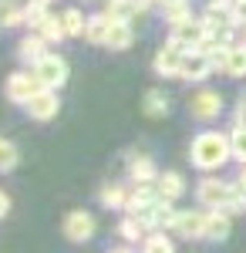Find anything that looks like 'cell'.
Returning <instances> with one entry per match:
<instances>
[{"mask_svg": "<svg viewBox=\"0 0 246 253\" xmlns=\"http://www.w3.org/2000/svg\"><path fill=\"white\" fill-rule=\"evenodd\" d=\"M38 31L44 34V41H47V44H57V41L68 38V31H64V20H61V14H47V17H44V24H41Z\"/></svg>", "mask_w": 246, "mask_h": 253, "instance_id": "24", "label": "cell"}, {"mask_svg": "<svg viewBox=\"0 0 246 253\" xmlns=\"http://www.w3.org/2000/svg\"><path fill=\"white\" fill-rule=\"evenodd\" d=\"M149 3H165V0H149Z\"/></svg>", "mask_w": 246, "mask_h": 253, "instance_id": "35", "label": "cell"}, {"mask_svg": "<svg viewBox=\"0 0 246 253\" xmlns=\"http://www.w3.org/2000/svg\"><path fill=\"white\" fill-rule=\"evenodd\" d=\"M162 17L169 20V27L179 24V20H186V17H192V0H165L162 3Z\"/></svg>", "mask_w": 246, "mask_h": 253, "instance_id": "23", "label": "cell"}, {"mask_svg": "<svg viewBox=\"0 0 246 253\" xmlns=\"http://www.w3.org/2000/svg\"><path fill=\"white\" fill-rule=\"evenodd\" d=\"M61 20H64V31H68V38H81V34H84V27H88V17H84L78 7H68V10H61Z\"/></svg>", "mask_w": 246, "mask_h": 253, "instance_id": "27", "label": "cell"}, {"mask_svg": "<svg viewBox=\"0 0 246 253\" xmlns=\"http://www.w3.org/2000/svg\"><path fill=\"white\" fill-rule=\"evenodd\" d=\"M132 41H135L132 20H112L108 38H105V47H108V51H125V47H132Z\"/></svg>", "mask_w": 246, "mask_h": 253, "instance_id": "16", "label": "cell"}, {"mask_svg": "<svg viewBox=\"0 0 246 253\" xmlns=\"http://www.w3.org/2000/svg\"><path fill=\"white\" fill-rule=\"evenodd\" d=\"M196 199L206 210H226V213H243L246 210V193L240 189V182H226V179H216V175H206L196 186Z\"/></svg>", "mask_w": 246, "mask_h": 253, "instance_id": "2", "label": "cell"}, {"mask_svg": "<svg viewBox=\"0 0 246 253\" xmlns=\"http://www.w3.org/2000/svg\"><path fill=\"white\" fill-rule=\"evenodd\" d=\"M44 84L38 81V75H34V68H27V71H14V75H7V81H3V95H7V101H14V105H27V98L34 95V91H41Z\"/></svg>", "mask_w": 246, "mask_h": 253, "instance_id": "4", "label": "cell"}, {"mask_svg": "<svg viewBox=\"0 0 246 253\" xmlns=\"http://www.w3.org/2000/svg\"><path fill=\"white\" fill-rule=\"evenodd\" d=\"M189 112L196 118L209 122V118H216L219 112H223V95H219V91H212V88H199V91L189 98Z\"/></svg>", "mask_w": 246, "mask_h": 253, "instance_id": "11", "label": "cell"}, {"mask_svg": "<svg viewBox=\"0 0 246 253\" xmlns=\"http://www.w3.org/2000/svg\"><path fill=\"white\" fill-rule=\"evenodd\" d=\"M236 125H246V95H240L236 101Z\"/></svg>", "mask_w": 246, "mask_h": 253, "instance_id": "32", "label": "cell"}, {"mask_svg": "<svg viewBox=\"0 0 246 253\" xmlns=\"http://www.w3.org/2000/svg\"><path fill=\"white\" fill-rule=\"evenodd\" d=\"M27 115L34 122H54V115L61 112V98H57V88H41L27 98Z\"/></svg>", "mask_w": 246, "mask_h": 253, "instance_id": "7", "label": "cell"}, {"mask_svg": "<svg viewBox=\"0 0 246 253\" xmlns=\"http://www.w3.org/2000/svg\"><path fill=\"white\" fill-rule=\"evenodd\" d=\"M24 24V3L0 0V27H20Z\"/></svg>", "mask_w": 246, "mask_h": 253, "instance_id": "25", "label": "cell"}, {"mask_svg": "<svg viewBox=\"0 0 246 253\" xmlns=\"http://www.w3.org/2000/svg\"><path fill=\"white\" fill-rule=\"evenodd\" d=\"M98 199H101L105 210H125V203H128V189L118 186V182H108V186H101Z\"/></svg>", "mask_w": 246, "mask_h": 253, "instance_id": "20", "label": "cell"}, {"mask_svg": "<svg viewBox=\"0 0 246 253\" xmlns=\"http://www.w3.org/2000/svg\"><path fill=\"white\" fill-rule=\"evenodd\" d=\"M229 233H233V213H226V210H209L206 213V240L223 243V240H229Z\"/></svg>", "mask_w": 246, "mask_h": 253, "instance_id": "13", "label": "cell"}, {"mask_svg": "<svg viewBox=\"0 0 246 253\" xmlns=\"http://www.w3.org/2000/svg\"><path fill=\"white\" fill-rule=\"evenodd\" d=\"M108 27H112V17L101 10L95 17H88V27H84V41H91V44H101L105 47V38H108Z\"/></svg>", "mask_w": 246, "mask_h": 253, "instance_id": "19", "label": "cell"}, {"mask_svg": "<svg viewBox=\"0 0 246 253\" xmlns=\"http://www.w3.org/2000/svg\"><path fill=\"white\" fill-rule=\"evenodd\" d=\"M233 17H236V27L240 24L246 27V0H233Z\"/></svg>", "mask_w": 246, "mask_h": 253, "instance_id": "31", "label": "cell"}, {"mask_svg": "<svg viewBox=\"0 0 246 253\" xmlns=\"http://www.w3.org/2000/svg\"><path fill=\"white\" fill-rule=\"evenodd\" d=\"M125 166H128V179H132L135 186H142V182H155V179H159L155 159L145 156V152H128V156H125Z\"/></svg>", "mask_w": 246, "mask_h": 253, "instance_id": "12", "label": "cell"}, {"mask_svg": "<svg viewBox=\"0 0 246 253\" xmlns=\"http://www.w3.org/2000/svg\"><path fill=\"white\" fill-rule=\"evenodd\" d=\"M145 233H149V226L138 219V216H125L122 223H118V236L125 240V243H132V247H142V240H145Z\"/></svg>", "mask_w": 246, "mask_h": 253, "instance_id": "18", "label": "cell"}, {"mask_svg": "<svg viewBox=\"0 0 246 253\" xmlns=\"http://www.w3.org/2000/svg\"><path fill=\"white\" fill-rule=\"evenodd\" d=\"M155 186H159V196L169 199V203H179V199L186 196V179L179 172H159Z\"/></svg>", "mask_w": 246, "mask_h": 253, "instance_id": "17", "label": "cell"}, {"mask_svg": "<svg viewBox=\"0 0 246 253\" xmlns=\"http://www.w3.org/2000/svg\"><path fill=\"white\" fill-rule=\"evenodd\" d=\"M229 159H233V142H229V135L216 132V128H206L189 142V162L203 172L223 169Z\"/></svg>", "mask_w": 246, "mask_h": 253, "instance_id": "1", "label": "cell"}, {"mask_svg": "<svg viewBox=\"0 0 246 253\" xmlns=\"http://www.w3.org/2000/svg\"><path fill=\"white\" fill-rule=\"evenodd\" d=\"M20 162V152L14 142H7V138H0V172H10V169H17Z\"/></svg>", "mask_w": 246, "mask_h": 253, "instance_id": "29", "label": "cell"}, {"mask_svg": "<svg viewBox=\"0 0 246 253\" xmlns=\"http://www.w3.org/2000/svg\"><path fill=\"white\" fill-rule=\"evenodd\" d=\"M182 58H186V47L182 44H162L159 51H155V61H152V71L159 75V78H179V71H182Z\"/></svg>", "mask_w": 246, "mask_h": 253, "instance_id": "6", "label": "cell"}, {"mask_svg": "<svg viewBox=\"0 0 246 253\" xmlns=\"http://www.w3.org/2000/svg\"><path fill=\"white\" fill-rule=\"evenodd\" d=\"M44 3H54V0H44Z\"/></svg>", "mask_w": 246, "mask_h": 253, "instance_id": "36", "label": "cell"}, {"mask_svg": "<svg viewBox=\"0 0 246 253\" xmlns=\"http://www.w3.org/2000/svg\"><path fill=\"white\" fill-rule=\"evenodd\" d=\"M7 213H10V199H7V196L0 193V219H3Z\"/></svg>", "mask_w": 246, "mask_h": 253, "instance_id": "33", "label": "cell"}, {"mask_svg": "<svg viewBox=\"0 0 246 253\" xmlns=\"http://www.w3.org/2000/svg\"><path fill=\"white\" fill-rule=\"evenodd\" d=\"M64 236L71 240V243H88L91 236H95V216L88 213V210H71V213L64 216Z\"/></svg>", "mask_w": 246, "mask_h": 253, "instance_id": "9", "label": "cell"}, {"mask_svg": "<svg viewBox=\"0 0 246 253\" xmlns=\"http://www.w3.org/2000/svg\"><path fill=\"white\" fill-rule=\"evenodd\" d=\"M169 230L182 236V240H206V213L199 210H189V213H175Z\"/></svg>", "mask_w": 246, "mask_h": 253, "instance_id": "10", "label": "cell"}, {"mask_svg": "<svg viewBox=\"0 0 246 253\" xmlns=\"http://www.w3.org/2000/svg\"><path fill=\"white\" fill-rule=\"evenodd\" d=\"M142 250H149V253H172V250H175V243H172V236L165 233V230H149L145 240H142Z\"/></svg>", "mask_w": 246, "mask_h": 253, "instance_id": "22", "label": "cell"}, {"mask_svg": "<svg viewBox=\"0 0 246 253\" xmlns=\"http://www.w3.org/2000/svg\"><path fill=\"white\" fill-rule=\"evenodd\" d=\"M212 71H216V68H212L209 54L203 51V47H192V51H186V58H182V71H179V78L189 81V84H203Z\"/></svg>", "mask_w": 246, "mask_h": 253, "instance_id": "8", "label": "cell"}, {"mask_svg": "<svg viewBox=\"0 0 246 253\" xmlns=\"http://www.w3.org/2000/svg\"><path fill=\"white\" fill-rule=\"evenodd\" d=\"M44 51H47V41H44V34H41V31H34V34H27V38L17 41V61H24L27 68H31V64L44 54Z\"/></svg>", "mask_w": 246, "mask_h": 253, "instance_id": "15", "label": "cell"}, {"mask_svg": "<svg viewBox=\"0 0 246 253\" xmlns=\"http://www.w3.org/2000/svg\"><path fill=\"white\" fill-rule=\"evenodd\" d=\"M31 68H34V75H38V81L44 88H61L68 81V61L61 54H54V51H44Z\"/></svg>", "mask_w": 246, "mask_h": 253, "instance_id": "3", "label": "cell"}, {"mask_svg": "<svg viewBox=\"0 0 246 253\" xmlns=\"http://www.w3.org/2000/svg\"><path fill=\"white\" fill-rule=\"evenodd\" d=\"M145 10H149V0H108L105 3V14L112 20H132Z\"/></svg>", "mask_w": 246, "mask_h": 253, "instance_id": "14", "label": "cell"}, {"mask_svg": "<svg viewBox=\"0 0 246 253\" xmlns=\"http://www.w3.org/2000/svg\"><path fill=\"white\" fill-rule=\"evenodd\" d=\"M209 38V27L203 17H186L179 20V24H172V34L169 41H175V44H182L186 51H192V47H203Z\"/></svg>", "mask_w": 246, "mask_h": 253, "instance_id": "5", "label": "cell"}, {"mask_svg": "<svg viewBox=\"0 0 246 253\" xmlns=\"http://www.w3.org/2000/svg\"><path fill=\"white\" fill-rule=\"evenodd\" d=\"M223 75H226V78H246V44L243 47H229Z\"/></svg>", "mask_w": 246, "mask_h": 253, "instance_id": "26", "label": "cell"}, {"mask_svg": "<svg viewBox=\"0 0 246 253\" xmlns=\"http://www.w3.org/2000/svg\"><path fill=\"white\" fill-rule=\"evenodd\" d=\"M229 142H233V159L236 162H246V125H233Z\"/></svg>", "mask_w": 246, "mask_h": 253, "instance_id": "30", "label": "cell"}, {"mask_svg": "<svg viewBox=\"0 0 246 253\" xmlns=\"http://www.w3.org/2000/svg\"><path fill=\"white\" fill-rule=\"evenodd\" d=\"M47 7H51V3H44V0H27V3H24V24L38 31L41 24H44V17H47Z\"/></svg>", "mask_w": 246, "mask_h": 253, "instance_id": "28", "label": "cell"}, {"mask_svg": "<svg viewBox=\"0 0 246 253\" xmlns=\"http://www.w3.org/2000/svg\"><path fill=\"white\" fill-rule=\"evenodd\" d=\"M236 182H240V189L246 193V162H240V179H236Z\"/></svg>", "mask_w": 246, "mask_h": 253, "instance_id": "34", "label": "cell"}, {"mask_svg": "<svg viewBox=\"0 0 246 253\" xmlns=\"http://www.w3.org/2000/svg\"><path fill=\"white\" fill-rule=\"evenodd\" d=\"M142 112L149 118H162L169 115V98L162 95L159 88H152V91H145V98H142Z\"/></svg>", "mask_w": 246, "mask_h": 253, "instance_id": "21", "label": "cell"}]
</instances>
